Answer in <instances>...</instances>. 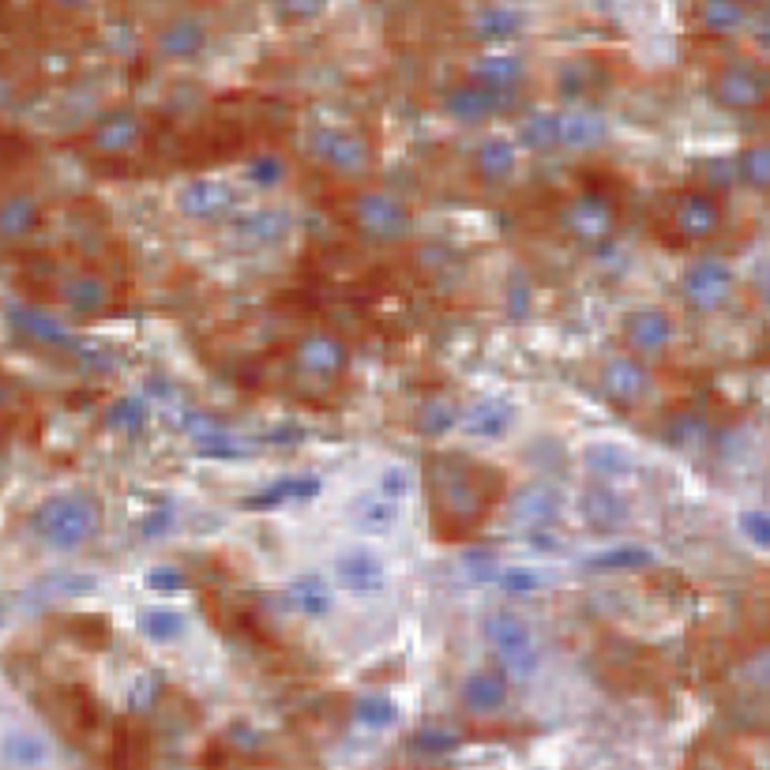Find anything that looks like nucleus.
<instances>
[{"instance_id":"nucleus-1","label":"nucleus","mask_w":770,"mask_h":770,"mask_svg":"<svg viewBox=\"0 0 770 770\" xmlns=\"http://www.w3.org/2000/svg\"><path fill=\"white\" fill-rule=\"evenodd\" d=\"M481 643H485V651L493 654V665L512 685L533 680L541 673V662H545L533 624L507 601L493 606L481 617Z\"/></svg>"},{"instance_id":"nucleus-2","label":"nucleus","mask_w":770,"mask_h":770,"mask_svg":"<svg viewBox=\"0 0 770 770\" xmlns=\"http://www.w3.org/2000/svg\"><path fill=\"white\" fill-rule=\"evenodd\" d=\"M102 530V507L91 493L68 489L46 496L31 512V533L54 553H80Z\"/></svg>"},{"instance_id":"nucleus-3","label":"nucleus","mask_w":770,"mask_h":770,"mask_svg":"<svg viewBox=\"0 0 770 770\" xmlns=\"http://www.w3.org/2000/svg\"><path fill=\"white\" fill-rule=\"evenodd\" d=\"M346 215L369 244H399L414 233V211L391 188H361L349 199Z\"/></svg>"},{"instance_id":"nucleus-4","label":"nucleus","mask_w":770,"mask_h":770,"mask_svg":"<svg viewBox=\"0 0 770 770\" xmlns=\"http://www.w3.org/2000/svg\"><path fill=\"white\" fill-rule=\"evenodd\" d=\"M327 575L335 579L338 594H346V598H354V601H365V606H369V601H380L383 594L391 590L388 556L376 545H369V541H349V545L338 549V553L331 556Z\"/></svg>"},{"instance_id":"nucleus-5","label":"nucleus","mask_w":770,"mask_h":770,"mask_svg":"<svg viewBox=\"0 0 770 770\" xmlns=\"http://www.w3.org/2000/svg\"><path fill=\"white\" fill-rule=\"evenodd\" d=\"M304 151L323 170L338 177H365L372 170V147L361 133L346 125H312L304 133Z\"/></svg>"},{"instance_id":"nucleus-6","label":"nucleus","mask_w":770,"mask_h":770,"mask_svg":"<svg viewBox=\"0 0 770 770\" xmlns=\"http://www.w3.org/2000/svg\"><path fill=\"white\" fill-rule=\"evenodd\" d=\"M173 207L185 222L196 226H222L241 215V196L230 181L222 177H188L173 192Z\"/></svg>"},{"instance_id":"nucleus-7","label":"nucleus","mask_w":770,"mask_h":770,"mask_svg":"<svg viewBox=\"0 0 770 770\" xmlns=\"http://www.w3.org/2000/svg\"><path fill=\"white\" fill-rule=\"evenodd\" d=\"M560 230L575 244L598 249V244H606L617 233V207H612L606 192L583 188L572 199H564V207H560Z\"/></svg>"},{"instance_id":"nucleus-8","label":"nucleus","mask_w":770,"mask_h":770,"mask_svg":"<svg viewBox=\"0 0 770 770\" xmlns=\"http://www.w3.org/2000/svg\"><path fill=\"white\" fill-rule=\"evenodd\" d=\"M737 290V271L722 256H696L680 271V297L691 312H717Z\"/></svg>"},{"instance_id":"nucleus-9","label":"nucleus","mask_w":770,"mask_h":770,"mask_svg":"<svg viewBox=\"0 0 770 770\" xmlns=\"http://www.w3.org/2000/svg\"><path fill=\"white\" fill-rule=\"evenodd\" d=\"M711 99L733 113L759 110L770 99V72L756 60H725L711 76Z\"/></svg>"},{"instance_id":"nucleus-10","label":"nucleus","mask_w":770,"mask_h":770,"mask_svg":"<svg viewBox=\"0 0 770 770\" xmlns=\"http://www.w3.org/2000/svg\"><path fill=\"white\" fill-rule=\"evenodd\" d=\"M620 338H624L628 354L651 365L654 357L669 354L673 338H677V323L658 304H635L620 317Z\"/></svg>"},{"instance_id":"nucleus-11","label":"nucleus","mask_w":770,"mask_h":770,"mask_svg":"<svg viewBox=\"0 0 770 770\" xmlns=\"http://www.w3.org/2000/svg\"><path fill=\"white\" fill-rule=\"evenodd\" d=\"M567 504L564 493L545 478H533L527 485H519L512 496H507V522L519 530H553L560 519H564Z\"/></svg>"},{"instance_id":"nucleus-12","label":"nucleus","mask_w":770,"mask_h":770,"mask_svg":"<svg viewBox=\"0 0 770 770\" xmlns=\"http://www.w3.org/2000/svg\"><path fill=\"white\" fill-rule=\"evenodd\" d=\"M283 606L294 612V617L309 620V624H323V620L335 617L338 609V586L323 567H304L286 579L283 586Z\"/></svg>"},{"instance_id":"nucleus-13","label":"nucleus","mask_w":770,"mask_h":770,"mask_svg":"<svg viewBox=\"0 0 770 770\" xmlns=\"http://www.w3.org/2000/svg\"><path fill=\"white\" fill-rule=\"evenodd\" d=\"M598 383H601V395H606L612 406H620V410H635L654 395L651 365L639 361V357H632L628 349L601 361Z\"/></svg>"},{"instance_id":"nucleus-14","label":"nucleus","mask_w":770,"mask_h":770,"mask_svg":"<svg viewBox=\"0 0 770 770\" xmlns=\"http://www.w3.org/2000/svg\"><path fill=\"white\" fill-rule=\"evenodd\" d=\"M294 365L297 372H304L309 380L331 383L349 369V346L331 331H309L304 338H297L294 346Z\"/></svg>"},{"instance_id":"nucleus-15","label":"nucleus","mask_w":770,"mask_h":770,"mask_svg":"<svg viewBox=\"0 0 770 770\" xmlns=\"http://www.w3.org/2000/svg\"><path fill=\"white\" fill-rule=\"evenodd\" d=\"M512 699V680L496 665H470L459 680V706L470 717H496Z\"/></svg>"},{"instance_id":"nucleus-16","label":"nucleus","mask_w":770,"mask_h":770,"mask_svg":"<svg viewBox=\"0 0 770 770\" xmlns=\"http://www.w3.org/2000/svg\"><path fill=\"white\" fill-rule=\"evenodd\" d=\"M575 515L586 522V530L594 533H617L632 519V504L617 485H601V481H586L575 496Z\"/></svg>"},{"instance_id":"nucleus-17","label":"nucleus","mask_w":770,"mask_h":770,"mask_svg":"<svg viewBox=\"0 0 770 770\" xmlns=\"http://www.w3.org/2000/svg\"><path fill=\"white\" fill-rule=\"evenodd\" d=\"M579 462L590 481H601V485H617L620 481H632L639 470V455L632 444L612 440V436H601V440H586L579 451Z\"/></svg>"},{"instance_id":"nucleus-18","label":"nucleus","mask_w":770,"mask_h":770,"mask_svg":"<svg viewBox=\"0 0 770 770\" xmlns=\"http://www.w3.org/2000/svg\"><path fill=\"white\" fill-rule=\"evenodd\" d=\"M0 763L8 770H49L57 763V744L38 725H12L0 733Z\"/></svg>"},{"instance_id":"nucleus-19","label":"nucleus","mask_w":770,"mask_h":770,"mask_svg":"<svg viewBox=\"0 0 770 770\" xmlns=\"http://www.w3.org/2000/svg\"><path fill=\"white\" fill-rule=\"evenodd\" d=\"M515 425H519V406L507 399L485 395L462 410L459 433L478 444H496V440H504V436H512Z\"/></svg>"},{"instance_id":"nucleus-20","label":"nucleus","mask_w":770,"mask_h":770,"mask_svg":"<svg viewBox=\"0 0 770 770\" xmlns=\"http://www.w3.org/2000/svg\"><path fill=\"white\" fill-rule=\"evenodd\" d=\"M207 46H211V31H207V23L199 15H173L154 34L159 57L173 60V65H188V60L204 57Z\"/></svg>"},{"instance_id":"nucleus-21","label":"nucleus","mask_w":770,"mask_h":770,"mask_svg":"<svg viewBox=\"0 0 770 770\" xmlns=\"http://www.w3.org/2000/svg\"><path fill=\"white\" fill-rule=\"evenodd\" d=\"M609 139V117L590 102H572L560 110V151L586 154Z\"/></svg>"},{"instance_id":"nucleus-22","label":"nucleus","mask_w":770,"mask_h":770,"mask_svg":"<svg viewBox=\"0 0 770 770\" xmlns=\"http://www.w3.org/2000/svg\"><path fill=\"white\" fill-rule=\"evenodd\" d=\"M8 323L15 335H23L34 346L46 349H80V338L60 323L54 312L38 309V304H8Z\"/></svg>"},{"instance_id":"nucleus-23","label":"nucleus","mask_w":770,"mask_h":770,"mask_svg":"<svg viewBox=\"0 0 770 770\" xmlns=\"http://www.w3.org/2000/svg\"><path fill=\"white\" fill-rule=\"evenodd\" d=\"M673 226H677L680 238L688 241H706L722 226V204H717L714 192L706 188H688L673 204Z\"/></svg>"},{"instance_id":"nucleus-24","label":"nucleus","mask_w":770,"mask_h":770,"mask_svg":"<svg viewBox=\"0 0 770 770\" xmlns=\"http://www.w3.org/2000/svg\"><path fill=\"white\" fill-rule=\"evenodd\" d=\"M233 238L249 249H278L283 241H290L294 218L283 207H249L230 222Z\"/></svg>"},{"instance_id":"nucleus-25","label":"nucleus","mask_w":770,"mask_h":770,"mask_svg":"<svg viewBox=\"0 0 770 770\" xmlns=\"http://www.w3.org/2000/svg\"><path fill=\"white\" fill-rule=\"evenodd\" d=\"M57 297L76 317H99V312H106L113 304V286L99 271H72V275L60 278Z\"/></svg>"},{"instance_id":"nucleus-26","label":"nucleus","mask_w":770,"mask_h":770,"mask_svg":"<svg viewBox=\"0 0 770 770\" xmlns=\"http://www.w3.org/2000/svg\"><path fill=\"white\" fill-rule=\"evenodd\" d=\"M467 80L512 99L515 87L527 80V60H522L519 54H512V49H489V54H481V57L470 60Z\"/></svg>"},{"instance_id":"nucleus-27","label":"nucleus","mask_w":770,"mask_h":770,"mask_svg":"<svg viewBox=\"0 0 770 770\" xmlns=\"http://www.w3.org/2000/svg\"><path fill=\"white\" fill-rule=\"evenodd\" d=\"M504 102H507V94H496V91H489V87H481V83H470V80H462V83H455L448 94H444V113L455 120V125H481V120H489V117H496V113L504 110Z\"/></svg>"},{"instance_id":"nucleus-28","label":"nucleus","mask_w":770,"mask_h":770,"mask_svg":"<svg viewBox=\"0 0 770 770\" xmlns=\"http://www.w3.org/2000/svg\"><path fill=\"white\" fill-rule=\"evenodd\" d=\"M519 154L522 151L512 136H481L474 154H470V165H474V177L485 185H507L519 170Z\"/></svg>"},{"instance_id":"nucleus-29","label":"nucleus","mask_w":770,"mask_h":770,"mask_svg":"<svg viewBox=\"0 0 770 770\" xmlns=\"http://www.w3.org/2000/svg\"><path fill=\"white\" fill-rule=\"evenodd\" d=\"M323 481L320 474H309V470H290V474H278L275 481H267L260 493H252L244 507L249 512H275V507H286V504H304L312 496H320Z\"/></svg>"},{"instance_id":"nucleus-30","label":"nucleus","mask_w":770,"mask_h":770,"mask_svg":"<svg viewBox=\"0 0 770 770\" xmlns=\"http://www.w3.org/2000/svg\"><path fill=\"white\" fill-rule=\"evenodd\" d=\"M136 632L143 643L151 646H177L192 635V617L177 606H165V601H154V606H143L136 612Z\"/></svg>"},{"instance_id":"nucleus-31","label":"nucleus","mask_w":770,"mask_h":770,"mask_svg":"<svg viewBox=\"0 0 770 770\" xmlns=\"http://www.w3.org/2000/svg\"><path fill=\"white\" fill-rule=\"evenodd\" d=\"M399 519H402L399 504H391L388 496H380L376 489L372 493L354 496L346 507V522L357 538H388V533H395Z\"/></svg>"},{"instance_id":"nucleus-32","label":"nucleus","mask_w":770,"mask_h":770,"mask_svg":"<svg viewBox=\"0 0 770 770\" xmlns=\"http://www.w3.org/2000/svg\"><path fill=\"white\" fill-rule=\"evenodd\" d=\"M181 428H185L192 448L204 455V459H241V455H244L238 436H233L222 422H215L211 414L185 410V422H181Z\"/></svg>"},{"instance_id":"nucleus-33","label":"nucleus","mask_w":770,"mask_h":770,"mask_svg":"<svg viewBox=\"0 0 770 770\" xmlns=\"http://www.w3.org/2000/svg\"><path fill=\"white\" fill-rule=\"evenodd\" d=\"M91 143L99 154H133L143 143V120L133 110H113L106 117H99Z\"/></svg>"},{"instance_id":"nucleus-34","label":"nucleus","mask_w":770,"mask_h":770,"mask_svg":"<svg viewBox=\"0 0 770 770\" xmlns=\"http://www.w3.org/2000/svg\"><path fill=\"white\" fill-rule=\"evenodd\" d=\"M654 564H658V553L643 541H617V545H606L586 556V567L598 575H635L651 572Z\"/></svg>"},{"instance_id":"nucleus-35","label":"nucleus","mask_w":770,"mask_h":770,"mask_svg":"<svg viewBox=\"0 0 770 770\" xmlns=\"http://www.w3.org/2000/svg\"><path fill=\"white\" fill-rule=\"evenodd\" d=\"M527 27V12L515 4H481L470 12V34L481 42H512Z\"/></svg>"},{"instance_id":"nucleus-36","label":"nucleus","mask_w":770,"mask_h":770,"mask_svg":"<svg viewBox=\"0 0 770 770\" xmlns=\"http://www.w3.org/2000/svg\"><path fill=\"white\" fill-rule=\"evenodd\" d=\"M349 717H354L357 729L365 733H388L399 725V703L391 691H380V688H369L361 691V696H354V703H349Z\"/></svg>"},{"instance_id":"nucleus-37","label":"nucleus","mask_w":770,"mask_h":770,"mask_svg":"<svg viewBox=\"0 0 770 770\" xmlns=\"http://www.w3.org/2000/svg\"><path fill=\"white\" fill-rule=\"evenodd\" d=\"M42 226V204L31 192H12L0 199V241H27Z\"/></svg>"},{"instance_id":"nucleus-38","label":"nucleus","mask_w":770,"mask_h":770,"mask_svg":"<svg viewBox=\"0 0 770 770\" xmlns=\"http://www.w3.org/2000/svg\"><path fill=\"white\" fill-rule=\"evenodd\" d=\"M519 151L530 154H553L560 151V110L538 106L533 113H527L519 125V136H515Z\"/></svg>"},{"instance_id":"nucleus-39","label":"nucleus","mask_w":770,"mask_h":770,"mask_svg":"<svg viewBox=\"0 0 770 770\" xmlns=\"http://www.w3.org/2000/svg\"><path fill=\"white\" fill-rule=\"evenodd\" d=\"M459 422H462V406L448 395H428L414 410V428L425 440H444V436L459 428Z\"/></svg>"},{"instance_id":"nucleus-40","label":"nucleus","mask_w":770,"mask_h":770,"mask_svg":"<svg viewBox=\"0 0 770 770\" xmlns=\"http://www.w3.org/2000/svg\"><path fill=\"white\" fill-rule=\"evenodd\" d=\"M151 422V402H147L143 391H125L110 402L106 410V428L120 436H139Z\"/></svg>"},{"instance_id":"nucleus-41","label":"nucleus","mask_w":770,"mask_h":770,"mask_svg":"<svg viewBox=\"0 0 770 770\" xmlns=\"http://www.w3.org/2000/svg\"><path fill=\"white\" fill-rule=\"evenodd\" d=\"M286 177H290V162L278 151H256L241 165V181L252 192H275L286 185Z\"/></svg>"},{"instance_id":"nucleus-42","label":"nucleus","mask_w":770,"mask_h":770,"mask_svg":"<svg viewBox=\"0 0 770 770\" xmlns=\"http://www.w3.org/2000/svg\"><path fill=\"white\" fill-rule=\"evenodd\" d=\"M493 583L504 598H533V594L549 586V575L538 572V567H527V564H507V567L501 564V572H496Z\"/></svg>"},{"instance_id":"nucleus-43","label":"nucleus","mask_w":770,"mask_h":770,"mask_svg":"<svg viewBox=\"0 0 770 770\" xmlns=\"http://www.w3.org/2000/svg\"><path fill=\"white\" fill-rule=\"evenodd\" d=\"M737 181L756 192H770V143H748L737 154Z\"/></svg>"},{"instance_id":"nucleus-44","label":"nucleus","mask_w":770,"mask_h":770,"mask_svg":"<svg viewBox=\"0 0 770 770\" xmlns=\"http://www.w3.org/2000/svg\"><path fill=\"white\" fill-rule=\"evenodd\" d=\"M414 489H417V474L410 462H388V467L380 470V478H376V493L388 496V501L399 507H402V501L414 496Z\"/></svg>"},{"instance_id":"nucleus-45","label":"nucleus","mask_w":770,"mask_h":770,"mask_svg":"<svg viewBox=\"0 0 770 770\" xmlns=\"http://www.w3.org/2000/svg\"><path fill=\"white\" fill-rule=\"evenodd\" d=\"M699 23H703V31H711V34H729V31H737L748 23V8H740V4H703L699 8Z\"/></svg>"},{"instance_id":"nucleus-46","label":"nucleus","mask_w":770,"mask_h":770,"mask_svg":"<svg viewBox=\"0 0 770 770\" xmlns=\"http://www.w3.org/2000/svg\"><path fill=\"white\" fill-rule=\"evenodd\" d=\"M737 533L751 549L770 553V512H763V507H744V512H737Z\"/></svg>"},{"instance_id":"nucleus-47","label":"nucleus","mask_w":770,"mask_h":770,"mask_svg":"<svg viewBox=\"0 0 770 770\" xmlns=\"http://www.w3.org/2000/svg\"><path fill=\"white\" fill-rule=\"evenodd\" d=\"M143 586L154 594V598H177L181 590H188V575L173 564H159L143 575Z\"/></svg>"},{"instance_id":"nucleus-48","label":"nucleus","mask_w":770,"mask_h":770,"mask_svg":"<svg viewBox=\"0 0 770 770\" xmlns=\"http://www.w3.org/2000/svg\"><path fill=\"white\" fill-rule=\"evenodd\" d=\"M173 527H177V507L173 504H159L139 519V538L143 541H162L170 538Z\"/></svg>"},{"instance_id":"nucleus-49","label":"nucleus","mask_w":770,"mask_h":770,"mask_svg":"<svg viewBox=\"0 0 770 770\" xmlns=\"http://www.w3.org/2000/svg\"><path fill=\"white\" fill-rule=\"evenodd\" d=\"M159 691H162V685L154 673H136L133 685H128V711L147 714L154 703H159Z\"/></svg>"},{"instance_id":"nucleus-50","label":"nucleus","mask_w":770,"mask_h":770,"mask_svg":"<svg viewBox=\"0 0 770 770\" xmlns=\"http://www.w3.org/2000/svg\"><path fill=\"white\" fill-rule=\"evenodd\" d=\"M703 436H706V425H703V417H696V414H680V417H673L669 422V444L673 448H680V451L696 448Z\"/></svg>"},{"instance_id":"nucleus-51","label":"nucleus","mask_w":770,"mask_h":770,"mask_svg":"<svg viewBox=\"0 0 770 770\" xmlns=\"http://www.w3.org/2000/svg\"><path fill=\"white\" fill-rule=\"evenodd\" d=\"M504 301H507V312H512V317H527V312H530L533 286H530V278L522 275V271H515V275L507 278V286H504Z\"/></svg>"},{"instance_id":"nucleus-52","label":"nucleus","mask_w":770,"mask_h":770,"mask_svg":"<svg viewBox=\"0 0 770 770\" xmlns=\"http://www.w3.org/2000/svg\"><path fill=\"white\" fill-rule=\"evenodd\" d=\"M414 744L425 751V756H444V751H451L455 744H459V737H451V733L440 729V725H425V729L414 737Z\"/></svg>"},{"instance_id":"nucleus-53","label":"nucleus","mask_w":770,"mask_h":770,"mask_svg":"<svg viewBox=\"0 0 770 770\" xmlns=\"http://www.w3.org/2000/svg\"><path fill=\"white\" fill-rule=\"evenodd\" d=\"M560 87H564V94L579 99V94L590 91V68H586L583 60H572V65L564 68V76H560Z\"/></svg>"},{"instance_id":"nucleus-54","label":"nucleus","mask_w":770,"mask_h":770,"mask_svg":"<svg viewBox=\"0 0 770 770\" xmlns=\"http://www.w3.org/2000/svg\"><path fill=\"white\" fill-rule=\"evenodd\" d=\"M744 680L756 688H770V651H759L744 662Z\"/></svg>"},{"instance_id":"nucleus-55","label":"nucleus","mask_w":770,"mask_h":770,"mask_svg":"<svg viewBox=\"0 0 770 770\" xmlns=\"http://www.w3.org/2000/svg\"><path fill=\"white\" fill-rule=\"evenodd\" d=\"M54 586L57 594H91V590H99V579H94V575H80V572H72V575H60V579H54L49 583Z\"/></svg>"},{"instance_id":"nucleus-56","label":"nucleus","mask_w":770,"mask_h":770,"mask_svg":"<svg viewBox=\"0 0 770 770\" xmlns=\"http://www.w3.org/2000/svg\"><path fill=\"white\" fill-rule=\"evenodd\" d=\"M0 620H4V609H0Z\"/></svg>"}]
</instances>
